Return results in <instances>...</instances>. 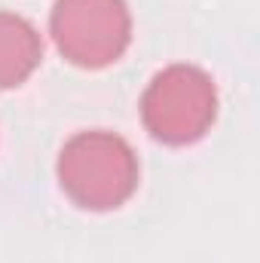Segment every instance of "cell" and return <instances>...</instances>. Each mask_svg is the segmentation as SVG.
<instances>
[{
  "label": "cell",
  "instance_id": "obj_1",
  "mask_svg": "<svg viewBox=\"0 0 260 263\" xmlns=\"http://www.w3.org/2000/svg\"><path fill=\"white\" fill-rule=\"evenodd\" d=\"M59 184L86 211H114L138 190V156L126 138L107 129L77 132L59 153Z\"/></svg>",
  "mask_w": 260,
  "mask_h": 263
},
{
  "label": "cell",
  "instance_id": "obj_2",
  "mask_svg": "<svg viewBox=\"0 0 260 263\" xmlns=\"http://www.w3.org/2000/svg\"><path fill=\"white\" fill-rule=\"evenodd\" d=\"M217 117L214 80L196 65L162 67L141 95V123L156 141L184 147L205 138Z\"/></svg>",
  "mask_w": 260,
  "mask_h": 263
},
{
  "label": "cell",
  "instance_id": "obj_3",
  "mask_svg": "<svg viewBox=\"0 0 260 263\" xmlns=\"http://www.w3.org/2000/svg\"><path fill=\"white\" fill-rule=\"evenodd\" d=\"M49 34L70 65L101 70L129 49V6L126 0H55Z\"/></svg>",
  "mask_w": 260,
  "mask_h": 263
},
{
  "label": "cell",
  "instance_id": "obj_4",
  "mask_svg": "<svg viewBox=\"0 0 260 263\" xmlns=\"http://www.w3.org/2000/svg\"><path fill=\"white\" fill-rule=\"evenodd\" d=\"M43 59L37 28L15 12H0V89L22 86Z\"/></svg>",
  "mask_w": 260,
  "mask_h": 263
}]
</instances>
